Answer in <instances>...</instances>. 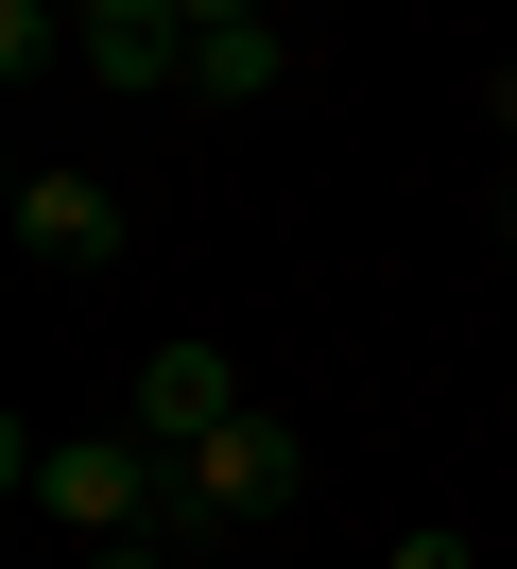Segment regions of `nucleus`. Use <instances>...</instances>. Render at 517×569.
Wrapping results in <instances>:
<instances>
[{"instance_id":"1","label":"nucleus","mask_w":517,"mask_h":569,"mask_svg":"<svg viewBox=\"0 0 517 569\" xmlns=\"http://www.w3.org/2000/svg\"><path fill=\"white\" fill-rule=\"evenodd\" d=\"M294 483H310V431L241 397V415L207 431L190 466H172V535H241V518H294Z\"/></svg>"},{"instance_id":"2","label":"nucleus","mask_w":517,"mask_h":569,"mask_svg":"<svg viewBox=\"0 0 517 569\" xmlns=\"http://www.w3.org/2000/svg\"><path fill=\"white\" fill-rule=\"evenodd\" d=\"M34 500H52V518H69V535L103 552V535H156L172 466H156V431H69V449L34 466Z\"/></svg>"},{"instance_id":"3","label":"nucleus","mask_w":517,"mask_h":569,"mask_svg":"<svg viewBox=\"0 0 517 569\" xmlns=\"http://www.w3.org/2000/svg\"><path fill=\"white\" fill-rule=\"evenodd\" d=\"M225 415H241V362H225V346H156V362H138V431H156V466H190Z\"/></svg>"},{"instance_id":"4","label":"nucleus","mask_w":517,"mask_h":569,"mask_svg":"<svg viewBox=\"0 0 517 569\" xmlns=\"http://www.w3.org/2000/svg\"><path fill=\"white\" fill-rule=\"evenodd\" d=\"M18 242L52 259V277H103V259H121V190L103 173H18Z\"/></svg>"},{"instance_id":"5","label":"nucleus","mask_w":517,"mask_h":569,"mask_svg":"<svg viewBox=\"0 0 517 569\" xmlns=\"http://www.w3.org/2000/svg\"><path fill=\"white\" fill-rule=\"evenodd\" d=\"M69 52H87L103 87H172L190 70V18H172V0H69Z\"/></svg>"},{"instance_id":"6","label":"nucleus","mask_w":517,"mask_h":569,"mask_svg":"<svg viewBox=\"0 0 517 569\" xmlns=\"http://www.w3.org/2000/svg\"><path fill=\"white\" fill-rule=\"evenodd\" d=\"M190 87L207 104H276V87H294V36H276V18H225V36H190Z\"/></svg>"},{"instance_id":"7","label":"nucleus","mask_w":517,"mask_h":569,"mask_svg":"<svg viewBox=\"0 0 517 569\" xmlns=\"http://www.w3.org/2000/svg\"><path fill=\"white\" fill-rule=\"evenodd\" d=\"M69 52V0H0V87H34Z\"/></svg>"},{"instance_id":"8","label":"nucleus","mask_w":517,"mask_h":569,"mask_svg":"<svg viewBox=\"0 0 517 569\" xmlns=\"http://www.w3.org/2000/svg\"><path fill=\"white\" fill-rule=\"evenodd\" d=\"M379 569H483V552H466V535H397Z\"/></svg>"},{"instance_id":"9","label":"nucleus","mask_w":517,"mask_h":569,"mask_svg":"<svg viewBox=\"0 0 517 569\" xmlns=\"http://www.w3.org/2000/svg\"><path fill=\"white\" fill-rule=\"evenodd\" d=\"M172 18H190V36H225V18H276V0H172Z\"/></svg>"},{"instance_id":"10","label":"nucleus","mask_w":517,"mask_h":569,"mask_svg":"<svg viewBox=\"0 0 517 569\" xmlns=\"http://www.w3.org/2000/svg\"><path fill=\"white\" fill-rule=\"evenodd\" d=\"M87 569H172V552H156V535H103V552H87Z\"/></svg>"},{"instance_id":"11","label":"nucleus","mask_w":517,"mask_h":569,"mask_svg":"<svg viewBox=\"0 0 517 569\" xmlns=\"http://www.w3.org/2000/svg\"><path fill=\"white\" fill-rule=\"evenodd\" d=\"M483 121H500V139H517V70H500V87H483Z\"/></svg>"},{"instance_id":"12","label":"nucleus","mask_w":517,"mask_h":569,"mask_svg":"<svg viewBox=\"0 0 517 569\" xmlns=\"http://www.w3.org/2000/svg\"><path fill=\"white\" fill-rule=\"evenodd\" d=\"M500 224H517V190H500Z\"/></svg>"}]
</instances>
